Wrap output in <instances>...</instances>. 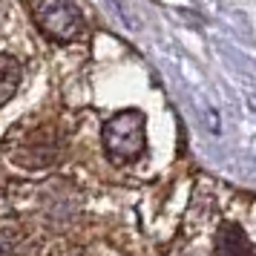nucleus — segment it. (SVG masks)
I'll return each mask as SVG.
<instances>
[{"label": "nucleus", "mask_w": 256, "mask_h": 256, "mask_svg": "<svg viewBox=\"0 0 256 256\" xmlns=\"http://www.w3.org/2000/svg\"><path fill=\"white\" fill-rule=\"evenodd\" d=\"M104 147L110 158L132 162L144 150V118L138 112H121L104 127Z\"/></svg>", "instance_id": "nucleus-1"}, {"label": "nucleus", "mask_w": 256, "mask_h": 256, "mask_svg": "<svg viewBox=\"0 0 256 256\" xmlns=\"http://www.w3.org/2000/svg\"><path fill=\"white\" fill-rule=\"evenodd\" d=\"M38 24H40V29H46L49 35L70 40L81 32V14H78V9H72L66 0H44L38 6Z\"/></svg>", "instance_id": "nucleus-2"}, {"label": "nucleus", "mask_w": 256, "mask_h": 256, "mask_svg": "<svg viewBox=\"0 0 256 256\" xmlns=\"http://www.w3.org/2000/svg\"><path fill=\"white\" fill-rule=\"evenodd\" d=\"M216 248H219V256H250V244L244 239V233L239 228H230V224L222 228Z\"/></svg>", "instance_id": "nucleus-3"}, {"label": "nucleus", "mask_w": 256, "mask_h": 256, "mask_svg": "<svg viewBox=\"0 0 256 256\" xmlns=\"http://www.w3.org/2000/svg\"><path fill=\"white\" fill-rule=\"evenodd\" d=\"M18 81H20V66L9 55H0V104L14 95Z\"/></svg>", "instance_id": "nucleus-4"}]
</instances>
